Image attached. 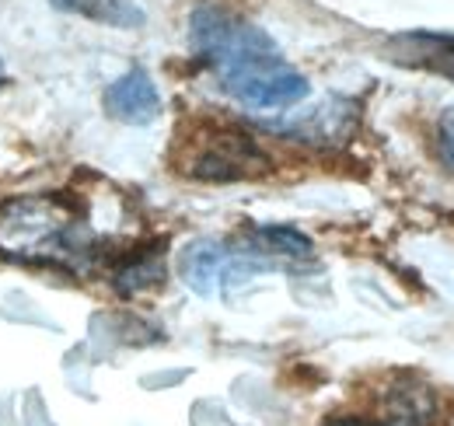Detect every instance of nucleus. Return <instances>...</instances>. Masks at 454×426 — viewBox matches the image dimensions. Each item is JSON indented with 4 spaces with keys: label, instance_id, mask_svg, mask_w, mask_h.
Wrapping results in <instances>:
<instances>
[{
    "label": "nucleus",
    "instance_id": "13",
    "mask_svg": "<svg viewBox=\"0 0 454 426\" xmlns=\"http://www.w3.org/2000/svg\"><path fill=\"white\" fill-rule=\"evenodd\" d=\"M0 84H4V70H0Z\"/></svg>",
    "mask_w": 454,
    "mask_h": 426
},
{
    "label": "nucleus",
    "instance_id": "10",
    "mask_svg": "<svg viewBox=\"0 0 454 426\" xmlns=\"http://www.w3.org/2000/svg\"><path fill=\"white\" fill-rule=\"evenodd\" d=\"M255 241V252H270V256H290V259H308L311 256V238L301 234L297 227H286V224H270V227H259L252 234Z\"/></svg>",
    "mask_w": 454,
    "mask_h": 426
},
{
    "label": "nucleus",
    "instance_id": "8",
    "mask_svg": "<svg viewBox=\"0 0 454 426\" xmlns=\"http://www.w3.org/2000/svg\"><path fill=\"white\" fill-rule=\"evenodd\" d=\"M398 46H402V59L454 81V36H405L398 39Z\"/></svg>",
    "mask_w": 454,
    "mask_h": 426
},
{
    "label": "nucleus",
    "instance_id": "6",
    "mask_svg": "<svg viewBox=\"0 0 454 426\" xmlns=\"http://www.w3.org/2000/svg\"><path fill=\"white\" fill-rule=\"evenodd\" d=\"M437 398L419 377H398L381 398V426H434Z\"/></svg>",
    "mask_w": 454,
    "mask_h": 426
},
{
    "label": "nucleus",
    "instance_id": "12",
    "mask_svg": "<svg viewBox=\"0 0 454 426\" xmlns=\"http://www.w3.org/2000/svg\"><path fill=\"white\" fill-rule=\"evenodd\" d=\"M325 426H367V423H360V420H329Z\"/></svg>",
    "mask_w": 454,
    "mask_h": 426
},
{
    "label": "nucleus",
    "instance_id": "11",
    "mask_svg": "<svg viewBox=\"0 0 454 426\" xmlns=\"http://www.w3.org/2000/svg\"><path fill=\"white\" fill-rule=\"evenodd\" d=\"M441 154H444L448 164H454V106L441 119Z\"/></svg>",
    "mask_w": 454,
    "mask_h": 426
},
{
    "label": "nucleus",
    "instance_id": "3",
    "mask_svg": "<svg viewBox=\"0 0 454 426\" xmlns=\"http://www.w3.org/2000/svg\"><path fill=\"white\" fill-rule=\"evenodd\" d=\"M266 168H270V158L262 154V147L238 130H210L196 137L185 158V171L203 182H238V178L262 175Z\"/></svg>",
    "mask_w": 454,
    "mask_h": 426
},
{
    "label": "nucleus",
    "instance_id": "5",
    "mask_svg": "<svg viewBox=\"0 0 454 426\" xmlns=\"http://www.w3.org/2000/svg\"><path fill=\"white\" fill-rule=\"evenodd\" d=\"M106 112L119 119V122H129V126H144V122H154L158 112H161V95L151 81L147 70H129L122 74L115 84H109L106 91Z\"/></svg>",
    "mask_w": 454,
    "mask_h": 426
},
{
    "label": "nucleus",
    "instance_id": "2",
    "mask_svg": "<svg viewBox=\"0 0 454 426\" xmlns=\"http://www.w3.org/2000/svg\"><path fill=\"white\" fill-rule=\"evenodd\" d=\"M91 231L77 203L57 193L18 196L0 207V256L39 266L81 269L91 259Z\"/></svg>",
    "mask_w": 454,
    "mask_h": 426
},
{
    "label": "nucleus",
    "instance_id": "9",
    "mask_svg": "<svg viewBox=\"0 0 454 426\" xmlns=\"http://www.w3.org/2000/svg\"><path fill=\"white\" fill-rule=\"evenodd\" d=\"M161 280H165V259H161V252H137V256H129L122 266L115 269L113 276L115 290L122 297H133V294H140L147 287H158Z\"/></svg>",
    "mask_w": 454,
    "mask_h": 426
},
{
    "label": "nucleus",
    "instance_id": "7",
    "mask_svg": "<svg viewBox=\"0 0 454 426\" xmlns=\"http://www.w3.org/2000/svg\"><path fill=\"white\" fill-rule=\"evenodd\" d=\"M59 11L81 14L88 21L98 25H113V28H140L147 21V14L133 4V0H50Z\"/></svg>",
    "mask_w": 454,
    "mask_h": 426
},
{
    "label": "nucleus",
    "instance_id": "4",
    "mask_svg": "<svg viewBox=\"0 0 454 426\" xmlns=\"http://www.w3.org/2000/svg\"><path fill=\"white\" fill-rule=\"evenodd\" d=\"M178 269H182V280L189 283V290H196L200 297H214V294H221V290L234 287V283H245L248 276L266 269V263L259 259L255 248L238 252L227 241L200 238V241L185 245V252L178 259Z\"/></svg>",
    "mask_w": 454,
    "mask_h": 426
},
{
    "label": "nucleus",
    "instance_id": "1",
    "mask_svg": "<svg viewBox=\"0 0 454 426\" xmlns=\"http://www.w3.org/2000/svg\"><path fill=\"white\" fill-rule=\"evenodd\" d=\"M189 28L196 56L241 106L290 108L308 99V77L294 70L277 43L252 21H241L221 7H200Z\"/></svg>",
    "mask_w": 454,
    "mask_h": 426
}]
</instances>
